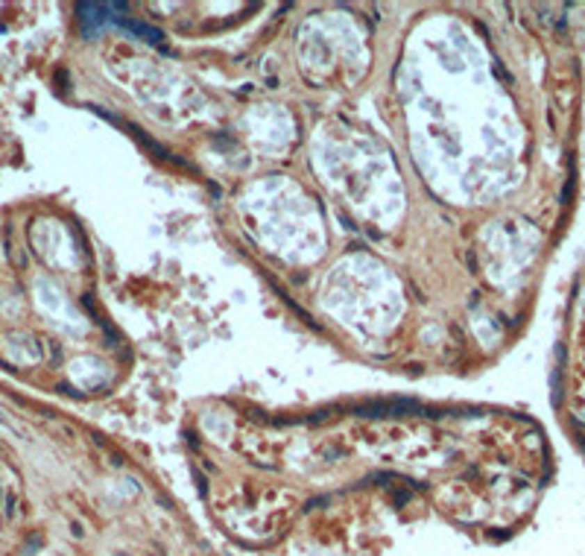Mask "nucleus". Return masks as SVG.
<instances>
[{
    "label": "nucleus",
    "mask_w": 585,
    "mask_h": 556,
    "mask_svg": "<svg viewBox=\"0 0 585 556\" xmlns=\"http://www.w3.org/2000/svg\"><path fill=\"white\" fill-rule=\"evenodd\" d=\"M120 24L126 26V30H132V33H138V35H144L147 41H161V33H159V30H150V26L138 24V21H126V18H120Z\"/></svg>",
    "instance_id": "1"
}]
</instances>
